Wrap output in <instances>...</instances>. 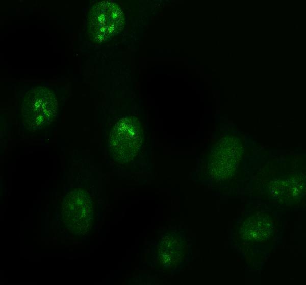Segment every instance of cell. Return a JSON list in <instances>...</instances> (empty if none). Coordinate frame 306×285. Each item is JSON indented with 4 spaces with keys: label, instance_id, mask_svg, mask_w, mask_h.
I'll use <instances>...</instances> for the list:
<instances>
[{
    "label": "cell",
    "instance_id": "cell-4",
    "mask_svg": "<svg viewBox=\"0 0 306 285\" xmlns=\"http://www.w3.org/2000/svg\"><path fill=\"white\" fill-rule=\"evenodd\" d=\"M93 203L86 191L76 188L65 196L62 204V218L68 230L76 235H84L90 230L93 221Z\"/></svg>",
    "mask_w": 306,
    "mask_h": 285
},
{
    "label": "cell",
    "instance_id": "cell-1",
    "mask_svg": "<svg viewBox=\"0 0 306 285\" xmlns=\"http://www.w3.org/2000/svg\"><path fill=\"white\" fill-rule=\"evenodd\" d=\"M124 14L121 7L113 1H101L90 9L86 20V33L96 43L110 40L123 29Z\"/></svg>",
    "mask_w": 306,
    "mask_h": 285
},
{
    "label": "cell",
    "instance_id": "cell-5",
    "mask_svg": "<svg viewBox=\"0 0 306 285\" xmlns=\"http://www.w3.org/2000/svg\"><path fill=\"white\" fill-rule=\"evenodd\" d=\"M240 143L235 138H225L218 144V148L212 154L213 168H218V175L228 176L234 169L241 156Z\"/></svg>",
    "mask_w": 306,
    "mask_h": 285
},
{
    "label": "cell",
    "instance_id": "cell-3",
    "mask_svg": "<svg viewBox=\"0 0 306 285\" xmlns=\"http://www.w3.org/2000/svg\"><path fill=\"white\" fill-rule=\"evenodd\" d=\"M140 122L135 117L122 118L114 126L109 137V148L116 161L125 163L138 154L142 142Z\"/></svg>",
    "mask_w": 306,
    "mask_h": 285
},
{
    "label": "cell",
    "instance_id": "cell-2",
    "mask_svg": "<svg viewBox=\"0 0 306 285\" xmlns=\"http://www.w3.org/2000/svg\"><path fill=\"white\" fill-rule=\"evenodd\" d=\"M58 104L55 93L45 86H36L24 94L22 115L27 128L38 130L50 124L58 113Z\"/></svg>",
    "mask_w": 306,
    "mask_h": 285
}]
</instances>
